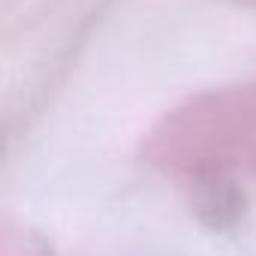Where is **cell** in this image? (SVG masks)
<instances>
[{"label":"cell","mask_w":256,"mask_h":256,"mask_svg":"<svg viewBox=\"0 0 256 256\" xmlns=\"http://www.w3.org/2000/svg\"><path fill=\"white\" fill-rule=\"evenodd\" d=\"M0 256H52V250L46 247V241L28 229H4L0 238Z\"/></svg>","instance_id":"1"}]
</instances>
